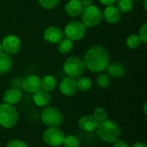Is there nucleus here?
Listing matches in <instances>:
<instances>
[{
  "label": "nucleus",
  "instance_id": "473e14b6",
  "mask_svg": "<svg viewBox=\"0 0 147 147\" xmlns=\"http://www.w3.org/2000/svg\"><path fill=\"white\" fill-rule=\"evenodd\" d=\"M81 1V3H83V5L84 6H90V5H91L92 3H93V1L94 0H80Z\"/></svg>",
  "mask_w": 147,
  "mask_h": 147
},
{
  "label": "nucleus",
  "instance_id": "cd10ccee",
  "mask_svg": "<svg viewBox=\"0 0 147 147\" xmlns=\"http://www.w3.org/2000/svg\"><path fill=\"white\" fill-rule=\"evenodd\" d=\"M40 6L47 9H53L58 6L59 0H38Z\"/></svg>",
  "mask_w": 147,
  "mask_h": 147
},
{
  "label": "nucleus",
  "instance_id": "6ab92c4d",
  "mask_svg": "<svg viewBox=\"0 0 147 147\" xmlns=\"http://www.w3.org/2000/svg\"><path fill=\"white\" fill-rule=\"evenodd\" d=\"M108 72L109 74L113 77V78H121L124 74H125V67L121 63H113L111 65H108Z\"/></svg>",
  "mask_w": 147,
  "mask_h": 147
},
{
  "label": "nucleus",
  "instance_id": "9d476101",
  "mask_svg": "<svg viewBox=\"0 0 147 147\" xmlns=\"http://www.w3.org/2000/svg\"><path fill=\"white\" fill-rule=\"evenodd\" d=\"M64 38L63 31L56 26L48 27L44 32V39L50 44H56Z\"/></svg>",
  "mask_w": 147,
  "mask_h": 147
},
{
  "label": "nucleus",
  "instance_id": "a211bd4d",
  "mask_svg": "<svg viewBox=\"0 0 147 147\" xmlns=\"http://www.w3.org/2000/svg\"><path fill=\"white\" fill-rule=\"evenodd\" d=\"M13 62L11 58L6 53H0V74H7L12 69Z\"/></svg>",
  "mask_w": 147,
  "mask_h": 147
},
{
  "label": "nucleus",
  "instance_id": "1a4fd4ad",
  "mask_svg": "<svg viewBox=\"0 0 147 147\" xmlns=\"http://www.w3.org/2000/svg\"><path fill=\"white\" fill-rule=\"evenodd\" d=\"M1 44L3 47V50H4L5 53L9 55L16 54L20 51L22 46L20 39L14 34L6 35Z\"/></svg>",
  "mask_w": 147,
  "mask_h": 147
},
{
  "label": "nucleus",
  "instance_id": "2f4dec72",
  "mask_svg": "<svg viewBox=\"0 0 147 147\" xmlns=\"http://www.w3.org/2000/svg\"><path fill=\"white\" fill-rule=\"evenodd\" d=\"M102 4H104V5H107V6H109V5H113L115 2H116V0H99Z\"/></svg>",
  "mask_w": 147,
  "mask_h": 147
},
{
  "label": "nucleus",
  "instance_id": "f704fd0d",
  "mask_svg": "<svg viewBox=\"0 0 147 147\" xmlns=\"http://www.w3.org/2000/svg\"><path fill=\"white\" fill-rule=\"evenodd\" d=\"M146 108H147V103H145V105H144V113H145V115H147V111H146Z\"/></svg>",
  "mask_w": 147,
  "mask_h": 147
},
{
  "label": "nucleus",
  "instance_id": "7ed1b4c3",
  "mask_svg": "<svg viewBox=\"0 0 147 147\" xmlns=\"http://www.w3.org/2000/svg\"><path fill=\"white\" fill-rule=\"evenodd\" d=\"M18 114L13 105L2 103L0 105V126L9 129L17 122Z\"/></svg>",
  "mask_w": 147,
  "mask_h": 147
},
{
  "label": "nucleus",
  "instance_id": "423d86ee",
  "mask_svg": "<svg viewBox=\"0 0 147 147\" xmlns=\"http://www.w3.org/2000/svg\"><path fill=\"white\" fill-rule=\"evenodd\" d=\"M64 115L56 108H47L41 113V121L48 127H58L62 125Z\"/></svg>",
  "mask_w": 147,
  "mask_h": 147
},
{
  "label": "nucleus",
  "instance_id": "5701e85b",
  "mask_svg": "<svg viewBox=\"0 0 147 147\" xmlns=\"http://www.w3.org/2000/svg\"><path fill=\"white\" fill-rule=\"evenodd\" d=\"M91 88V81L86 77H81L77 81V89L82 92H86Z\"/></svg>",
  "mask_w": 147,
  "mask_h": 147
},
{
  "label": "nucleus",
  "instance_id": "aec40b11",
  "mask_svg": "<svg viewBox=\"0 0 147 147\" xmlns=\"http://www.w3.org/2000/svg\"><path fill=\"white\" fill-rule=\"evenodd\" d=\"M57 86V81L55 78L51 75L44 76L40 79V89H43L47 91L53 90Z\"/></svg>",
  "mask_w": 147,
  "mask_h": 147
},
{
  "label": "nucleus",
  "instance_id": "4c0bfd02",
  "mask_svg": "<svg viewBox=\"0 0 147 147\" xmlns=\"http://www.w3.org/2000/svg\"><path fill=\"white\" fill-rule=\"evenodd\" d=\"M135 1H140V0H135Z\"/></svg>",
  "mask_w": 147,
  "mask_h": 147
},
{
  "label": "nucleus",
  "instance_id": "dca6fc26",
  "mask_svg": "<svg viewBox=\"0 0 147 147\" xmlns=\"http://www.w3.org/2000/svg\"><path fill=\"white\" fill-rule=\"evenodd\" d=\"M34 102L39 107H44L47 105L51 101V95L49 91H47L43 89H40L34 93L33 96Z\"/></svg>",
  "mask_w": 147,
  "mask_h": 147
},
{
  "label": "nucleus",
  "instance_id": "412c9836",
  "mask_svg": "<svg viewBox=\"0 0 147 147\" xmlns=\"http://www.w3.org/2000/svg\"><path fill=\"white\" fill-rule=\"evenodd\" d=\"M72 47H73L72 40L67 38H63L62 40H60V41L58 42V50L60 53L63 54L68 53L72 50Z\"/></svg>",
  "mask_w": 147,
  "mask_h": 147
},
{
  "label": "nucleus",
  "instance_id": "6e6552de",
  "mask_svg": "<svg viewBox=\"0 0 147 147\" xmlns=\"http://www.w3.org/2000/svg\"><path fill=\"white\" fill-rule=\"evenodd\" d=\"M64 139L65 134L58 127H49L43 134V141L51 147L60 146Z\"/></svg>",
  "mask_w": 147,
  "mask_h": 147
},
{
  "label": "nucleus",
  "instance_id": "e433bc0d",
  "mask_svg": "<svg viewBox=\"0 0 147 147\" xmlns=\"http://www.w3.org/2000/svg\"><path fill=\"white\" fill-rule=\"evenodd\" d=\"M3 53V47H2V44H1V42H0V53Z\"/></svg>",
  "mask_w": 147,
  "mask_h": 147
},
{
  "label": "nucleus",
  "instance_id": "58836bf2",
  "mask_svg": "<svg viewBox=\"0 0 147 147\" xmlns=\"http://www.w3.org/2000/svg\"><path fill=\"white\" fill-rule=\"evenodd\" d=\"M0 1H3V0H0Z\"/></svg>",
  "mask_w": 147,
  "mask_h": 147
},
{
  "label": "nucleus",
  "instance_id": "0eeeda50",
  "mask_svg": "<svg viewBox=\"0 0 147 147\" xmlns=\"http://www.w3.org/2000/svg\"><path fill=\"white\" fill-rule=\"evenodd\" d=\"M63 33L65 38L72 41L79 40L84 37L86 34V27L83 22L79 21H71L66 24Z\"/></svg>",
  "mask_w": 147,
  "mask_h": 147
},
{
  "label": "nucleus",
  "instance_id": "2eb2a0df",
  "mask_svg": "<svg viewBox=\"0 0 147 147\" xmlns=\"http://www.w3.org/2000/svg\"><path fill=\"white\" fill-rule=\"evenodd\" d=\"M84 6L83 5V3H81L80 0H70L65 7V12L70 16H78L80 14H82V11L84 9Z\"/></svg>",
  "mask_w": 147,
  "mask_h": 147
},
{
  "label": "nucleus",
  "instance_id": "20e7f679",
  "mask_svg": "<svg viewBox=\"0 0 147 147\" xmlns=\"http://www.w3.org/2000/svg\"><path fill=\"white\" fill-rule=\"evenodd\" d=\"M63 70L69 78H78L85 71L84 60L77 56H71L65 59L63 65Z\"/></svg>",
  "mask_w": 147,
  "mask_h": 147
},
{
  "label": "nucleus",
  "instance_id": "ddd939ff",
  "mask_svg": "<svg viewBox=\"0 0 147 147\" xmlns=\"http://www.w3.org/2000/svg\"><path fill=\"white\" fill-rule=\"evenodd\" d=\"M98 122L92 115H84L78 120V127L84 132H92L96 130Z\"/></svg>",
  "mask_w": 147,
  "mask_h": 147
},
{
  "label": "nucleus",
  "instance_id": "72a5a7b5",
  "mask_svg": "<svg viewBox=\"0 0 147 147\" xmlns=\"http://www.w3.org/2000/svg\"><path fill=\"white\" fill-rule=\"evenodd\" d=\"M131 147H147L146 144L143 143V142H136L134 145H132Z\"/></svg>",
  "mask_w": 147,
  "mask_h": 147
},
{
  "label": "nucleus",
  "instance_id": "c756f323",
  "mask_svg": "<svg viewBox=\"0 0 147 147\" xmlns=\"http://www.w3.org/2000/svg\"><path fill=\"white\" fill-rule=\"evenodd\" d=\"M6 147H28V146L21 140H12L8 142Z\"/></svg>",
  "mask_w": 147,
  "mask_h": 147
},
{
  "label": "nucleus",
  "instance_id": "bb28decb",
  "mask_svg": "<svg viewBox=\"0 0 147 147\" xmlns=\"http://www.w3.org/2000/svg\"><path fill=\"white\" fill-rule=\"evenodd\" d=\"M93 117L96 119V121L98 123L102 122L107 119V112L102 108H97L94 111V116Z\"/></svg>",
  "mask_w": 147,
  "mask_h": 147
},
{
  "label": "nucleus",
  "instance_id": "4be33fe9",
  "mask_svg": "<svg viewBox=\"0 0 147 147\" xmlns=\"http://www.w3.org/2000/svg\"><path fill=\"white\" fill-rule=\"evenodd\" d=\"M134 8V0H119L117 3V9L122 14L130 12Z\"/></svg>",
  "mask_w": 147,
  "mask_h": 147
},
{
  "label": "nucleus",
  "instance_id": "a878e982",
  "mask_svg": "<svg viewBox=\"0 0 147 147\" xmlns=\"http://www.w3.org/2000/svg\"><path fill=\"white\" fill-rule=\"evenodd\" d=\"M96 84L102 89H106L110 85V78L106 74H101L96 78Z\"/></svg>",
  "mask_w": 147,
  "mask_h": 147
},
{
  "label": "nucleus",
  "instance_id": "7c9ffc66",
  "mask_svg": "<svg viewBox=\"0 0 147 147\" xmlns=\"http://www.w3.org/2000/svg\"><path fill=\"white\" fill-rule=\"evenodd\" d=\"M113 147H129L127 143L123 140H116L114 143H113Z\"/></svg>",
  "mask_w": 147,
  "mask_h": 147
},
{
  "label": "nucleus",
  "instance_id": "f257e3e1",
  "mask_svg": "<svg viewBox=\"0 0 147 147\" xmlns=\"http://www.w3.org/2000/svg\"><path fill=\"white\" fill-rule=\"evenodd\" d=\"M84 63L85 68L92 72L103 71L109 65V53L102 46H93L87 50Z\"/></svg>",
  "mask_w": 147,
  "mask_h": 147
},
{
  "label": "nucleus",
  "instance_id": "f03ea898",
  "mask_svg": "<svg viewBox=\"0 0 147 147\" xmlns=\"http://www.w3.org/2000/svg\"><path fill=\"white\" fill-rule=\"evenodd\" d=\"M97 136L106 143H114L120 138L121 130L119 126L111 120H105L98 123L96 128Z\"/></svg>",
  "mask_w": 147,
  "mask_h": 147
},
{
  "label": "nucleus",
  "instance_id": "f8f14e48",
  "mask_svg": "<svg viewBox=\"0 0 147 147\" xmlns=\"http://www.w3.org/2000/svg\"><path fill=\"white\" fill-rule=\"evenodd\" d=\"M22 86L26 92L34 93L40 89V79L35 75H29L23 79Z\"/></svg>",
  "mask_w": 147,
  "mask_h": 147
},
{
  "label": "nucleus",
  "instance_id": "39448f33",
  "mask_svg": "<svg viewBox=\"0 0 147 147\" xmlns=\"http://www.w3.org/2000/svg\"><path fill=\"white\" fill-rule=\"evenodd\" d=\"M102 13L96 5H90L84 8L82 11V20L85 27L93 28L97 26L102 20Z\"/></svg>",
  "mask_w": 147,
  "mask_h": 147
},
{
  "label": "nucleus",
  "instance_id": "c85d7f7f",
  "mask_svg": "<svg viewBox=\"0 0 147 147\" xmlns=\"http://www.w3.org/2000/svg\"><path fill=\"white\" fill-rule=\"evenodd\" d=\"M139 37L141 40V43H147V24L145 23L139 31Z\"/></svg>",
  "mask_w": 147,
  "mask_h": 147
},
{
  "label": "nucleus",
  "instance_id": "9b49d317",
  "mask_svg": "<svg viewBox=\"0 0 147 147\" xmlns=\"http://www.w3.org/2000/svg\"><path fill=\"white\" fill-rule=\"evenodd\" d=\"M59 90L64 96H71L78 90L77 81L72 78H65L59 84Z\"/></svg>",
  "mask_w": 147,
  "mask_h": 147
},
{
  "label": "nucleus",
  "instance_id": "f3484780",
  "mask_svg": "<svg viewBox=\"0 0 147 147\" xmlns=\"http://www.w3.org/2000/svg\"><path fill=\"white\" fill-rule=\"evenodd\" d=\"M22 99V93L18 89L13 88L8 90L3 97V103H7L9 105H14L18 103Z\"/></svg>",
  "mask_w": 147,
  "mask_h": 147
},
{
  "label": "nucleus",
  "instance_id": "4468645a",
  "mask_svg": "<svg viewBox=\"0 0 147 147\" xmlns=\"http://www.w3.org/2000/svg\"><path fill=\"white\" fill-rule=\"evenodd\" d=\"M102 16H104L106 22L110 24H115V23L119 22L121 20V12L119 11L117 7H115L114 5L108 6L105 9Z\"/></svg>",
  "mask_w": 147,
  "mask_h": 147
},
{
  "label": "nucleus",
  "instance_id": "393cba45",
  "mask_svg": "<svg viewBox=\"0 0 147 147\" xmlns=\"http://www.w3.org/2000/svg\"><path fill=\"white\" fill-rule=\"evenodd\" d=\"M62 145L65 147H79L80 141L78 138L74 135H67L65 136Z\"/></svg>",
  "mask_w": 147,
  "mask_h": 147
},
{
  "label": "nucleus",
  "instance_id": "c9c22d12",
  "mask_svg": "<svg viewBox=\"0 0 147 147\" xmlns=\"http://www.w3.org/2000/svg\"><path fill=\"white\" fill-rule=\"evenodd\" d=\"M146 2H147V0H144V9H145L146 10V9H147Z\"/></svg>",
  "mask_w": 147,
  "mask_h": 147
},
{
  "label": "nucleus",
  "instance_id": "b1692460",
  "mask_svg": "<svg viewBox=\"0 0 147 147\" xmlns=\"http://www.w3.org/2000/svg\"><path fill=\"white\" fill-rule=\"evenodd\" d=\"M127 46L131 49H136L141 45V40L138 34H130L126 40Z\"/></svg>",
  "mask_w": 147,
  "mask_h": 147
}]
</instances>
